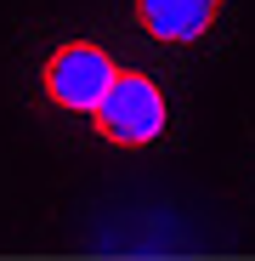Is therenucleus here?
I'll list each match as a JSON object with an SVG mask.
<instances>
[{
	"mask_svg": "<svg viewBox=\"0 0 255 261\" xmlns=\"http://www.w3.org/2000/svg\"><path fill=\"white\" fill-rule=\"evenodd\" d=\"M221 0H136V23L142 34L164 40V46H193L210 34Z\"/></svg>",
	"mask_w": 255,
	"mask_h": 261,
	"instance_id": "obj_3",
	"label": "nucleus"
},
{
	"mask_svg": "<svg viewBox=\"0 0 255 261\" xmlns=\"http://www.w3.org/2000/svg\"><path fill=\"white\" fill-rule=\"evenodd\" d=\"M164 119H170L164 91H159L148 74H125V68H119V80L108 85V97L91 108V130L108 137V142H119V148L153 142L159 130H164Z\"/></svg>",
	"mask_w": 255,
	"mask_h": 261,
	"instance_id": "obj_1",
	"label": "nucleus"
},
{
	"mask_svg": "<svg viewBox=\"0 0 255 261\" xmlns=\"http://www.w3.org/2000/svg\"><path fill=\"white\" fill-rule=\"evenodd\" d=\"M119 80V63L97 46V40H68V46H57L46 57V68H40V85H46V97L57 108H74V114H91L108 85Z\"/></svg>",
	"mask_w": 255,
	"mask_h": 261,
	"instance_id": "obj_2",
	"label": "nucleus"
}]
</instances>
